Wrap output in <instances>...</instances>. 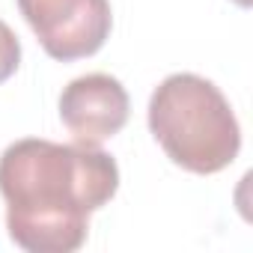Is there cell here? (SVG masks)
Segmentation results:
<instances>
[{"instance_id": "obj_3", "label": "cell", "mask_w": 253, "mask_h": 253, "mask_svg": "<svg viewBox=\"0 0 253 253\" xmlns=\"http://www.w3.org/2000/svg\"><path fill=\"white\" fill-rule=\"evenodd\" d=\"M18 9L48 57L60 63L101 51L110 36V0H18Z\"/></svg>"}, {"instance_id": "obj_2", "label": "cell", "mask_w": 253, "mask_h": 253, "mask_svg": "<svg viewBox=\"0 0 253 253\" xmlns=\"http://www.w3.org/2000/svg\"><path fill=\"white\" fill-rule=\"evenodd\" d=\"M149 131L176 167L197 176L226 170L241 149L232 104L211 81L191 72H176L155 86Z\"/></svg>"}, {"instance_id": "obj_1", "label": "cell", "mask_w": 253, "mask_h": 253, "mask_svg": "<svg viewBox=\"0 0 253 253\" xmlns=\"http://www.w3.org/2000/svg\"><path fill=\"white\" fill-rule=\"evenodd\" d=\"M116 188L119 167L98 146L24 137L0 155L6 229L27 253H75L86 241L89 214Z\"/></svg>"}, {"instance_id": "obj_4", "label": "cell", "mask_w": 253, "mask_h": 253, "mask_svg": "<svg viewBox=\"0 0 253 253\" xmlns=\"http://www.w3.org/2000/svg\"><path fill=\"white\" fill-rule=\"evenodd\" d=\"M128 110L131 98L125 86L104 72L75 78L60 95V119L75 143L84 146H101L119 134L128 122Z\"/></svg>"}, {"instance_id": "obj_6", "label": "cell", "mask_w": 253, "mask_h": 253, "mask_svg": "<svg viewBox=\"0 0 253 253\" xmlns=\"http://www.w3.org/2000/svg\"><path fill=\"white\" fill-rule=\"evenodd\" d=\"M235 3H238V6H250V0H235Z\"/></svg>"}, {"instance_id": "obj_5", "label": "cell", "mask_w": 253, "mask_h": 253, "mask_svg": "<svg viewBox=\"0 0 253 253\" xmlns=\"http://www.w3.org/2000/svg\"><path fill=\"white\" fill-rule=\"evenodd\" d=\"M21 63V42L6 21H0V84L9 81Z\"/></svg>"}]
</instances>
